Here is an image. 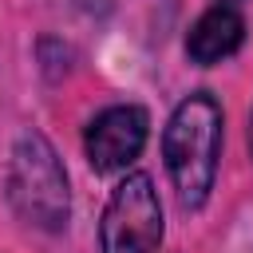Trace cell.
Returning <instances> with one entry per match:
<instances>
[{
  "label": "cell",
  "instance_id": "4",
  "mask_svg": "<svg viewBox=\"0 0 253 253\" xmlns=\"http://www.w3.org/2000/svg\"><path fill=\"white\" fill-rule=\"evenodd\" d=\"M146 126H150V119L142 107H107L103 115H95L83 134L91 166L99 174H111V170H123L126 162H134L146 146Z\"/></svg>",
  "mask_w": 253,
  "mask_h": 253
},
{
  "label": "cell",
  "instance_id": "6",
  "mask_svg": "<svg viewBox=\"0 0 253 253\" xmlns=\"http://www.w3.org/2000/svg\"><path fill=\"white\" fill-rule=\"evenodd\" d=\"M249 146H253V119H249Z\"/></svg>",
  "mask_w": 253,
  "mask_h": 253
},
{
  "label": "cell",
  "instance_id": "5",
  "mask_svg": "<svg viewBox=\"0 0 253 253\" xmlns=\"http://www.w3.org/2000/svg\"><path fill=\"white\" fill-rule=\"evenodd\" d=\"M245 40V20L233 4H213L210 12L198 16V24L186 36V51L194 63H221L225 55H233Z\"/></svg>",
  "mask_w": 253,
  "mask_h": 253
},
{
  "label": "cell",
  "instance_id": "1",
  "mask_svg": "<svg viewBox=\"0 0 253 253\" xmlns=\"http://www.w3.org/2000/svg\"><path fill=\"white\" fill-rule=\"evenodd\" d=\"M217 150H221V107L213 103V95L198 91L178 103L162 134L166 170L186 210H198L210 198L217 174Z\"/></svg>",
  "mask_w": 253,
  "mask_h": 253
},
{
  "label": "cell",
  "instance_id": "3",
  "mask_svg": "<svg viewBox=\"0 0 253 253\" xmlns=\"http://www.w3.org/2000/svg\"><path fill=\"white\" fill-rule=\"evenodd\" d=\"M99 241L103 253H154L162 241V206L154 194V182L146 174H126L107 210H103V225H99Z\"/></svg>",
  "mask_w": 253,
  "mask_h": 253
},
{
  "label": "cell",
  "instance_id": "2",
  "mask_svg": "<svg viewBox=\"0 0 253 253\" xmlns=\"http://www.w3.org/2000/svg\"><path fill=\"white\" fill-rule=\"evenodd\" d=\"M8 202L36 229L67 225V174L43 134H20L8 162Z\"/></svg>",
  "mask_w": 253,
  "mask_h": 253
}]
</instances>
